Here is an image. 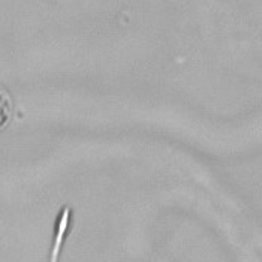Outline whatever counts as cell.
<instances>
[{
	"mask_svg": "<svg viewBox=\"0 0 262 262\" xmlns=\"http://www.w3.org/2000/svg\"><path fill=\"white\" fill-rule=\"evenodd\" d=\"M14 116V101L9 92L0 85V130H3Z\"/></svg>",
	"mask_w": 262,
	"mask_h": 262,
	"instance_id": "obj_1",
	"label": "cell"
}]
</instances>
